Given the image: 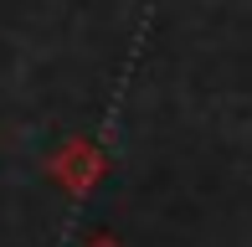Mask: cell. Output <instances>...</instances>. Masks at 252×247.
<instances>
[{"label": "cell", "instance_id": "1", "mask_svg": "<svg viewBox=\"0 0 252 247\" xmlns=\"http://www.w3.org/2000/svg\"><path fill=\"white\" fill-rule=\"evenodd\" d=\"M47 175H52V185L67 190V196H88V190H98L103 175H108V154H103L93 139L72 134V139H62V144L52 150Z\"/></svg>", "mask_w": 252, "mask_h": 247}, {"label": "cell", "instance_id": "2", "mask_svg": "<svg viewBox=\"0 0 252 247\" xmlns=\"http://www.w3.org/2000/svg\"><path fill=\"white\" fill-rule=\"evenodd\" d=\"M83 247H124V242H119V237H113V232H93V237H88Z\"/></svg>", "mask_w": 252, "mask_h": 247}]
</instances>
